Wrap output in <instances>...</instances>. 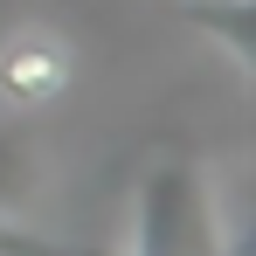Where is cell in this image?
<instances>
[{"label":"cell","instance_id":"obj_1","mask_svg":"<svg viewBox=\"0 0 256 256\" xmlns=\"http://www.w3.org/2000/svg\"><path fill=\"white\" fill-rule=\"evenodd\" d=\"M118 256H222L208 180H201L194 166H160L146 187H138L132 242Z\"/></svg>","mask_w":256,"mask_h":256},{"label":"cell","instance_id":"obj_2","mask_svg":"<svg viewBox=\"0 0 256 256\" xmlns=\"http://www.w3.org/2000/svg\"><path fill=\"white\" fill-rule=\"evenodd\" d=\"M76 84V48L48 21H21L0 35V104L14 111H48L62 90Z\"/></svg>","mask_w":256,"mask_h":256},{"label":"cell","instance_id":"obj_3","mask_svg":"<svg viewBox=\"0 0 256 256\" xmlns=\"http://www.w3.org/2000/svg\"><path fill=\"white\" fill-rule=\"evenodd\" d=\"M28 201H35V160H28V146H14V138L0 132V214L21 222Z\"/></svg>","mask_w":256,"mask_h":256},{"label":"cell","instance_id":"obj_4","mask_svg":"<svg viewBox=\"0 0 256 256\" xmlns=\"http://www.w3.org/2000/svg\"><path fill=\"white\" fill-rule=\"evenodd\" d=\"M0 256H56V250H48L35 228H21V222H7V214H0Z\"/></svg>","mask_w":256,"mask_h":256}]
</instances>
